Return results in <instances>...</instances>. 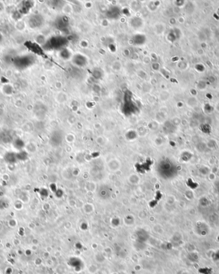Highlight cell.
I'll return each mask as SVG.
<instances>
[{"mask_svg": "<svg viewBox=\"0 0 219 274\" xmlns=\"http://www.w3.org/2000/svg\"><path fill=\"white\" fill-rule=\"evenodd\" d=\"M41 20L42 18L40 16H35L32 17L31 19L30 20V25L32 27H35V22H36V27L39 26L41 24Z\"/></svg>", "mask_w": 219, "mask_h": 274, "instance_id": "7a4b0ae2", "label": "cell"}, {"mask_svg": "<svg viewBox=\"0 0 219 274\" xmlns=\"http://www.w3.org/2000/svg\"><path fill=\"white\" fill-rule=\"evenodd\" d=\"M65 44H66V39L64 37H52L49 40V42H47V45L52 49H58L64 46Z\"/></svg>", "mask_w": 219, "mask_h": 274, "instance_id": "6da1fadb", "label": "cell"}, {"mask_svg": "<svg viewBox=\"0 0 219 274\" xmlns=\"http://www.w3.org/2000/svg\"><path fill=\"white\" fill-rule=\"evenodd\" d=\"M119 10L118 9V8H117V7H115H115H114V9H113L112 7V8L110 9L107 12L108 16H109V17H111V18H114V17L115 18V17H117L118 16H119Z\"/></svg>", "mask_w": 219, "mask_h": 274, "instance_id": "3957f363", "label": "cell"}]
</instances>
